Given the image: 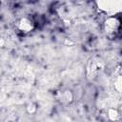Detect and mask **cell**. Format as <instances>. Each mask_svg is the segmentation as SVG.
<instances>
[{"label":"cell","mask_w":122,"mask_h":122,"mask_svg":"<svg viewBox=\"0 0 122 122\" xmlns=\"http://www.w3.org/2000/svg\"><path fill=\"white\" fill-rule=\"evenodd\" d=\"M99 10L107 13L108 16H115L122 11V2L118 1H104L97 3Z\"/></svg>","instance_id":"cell-1"},{"label":"cell","mask_w":122,"mask_h":122,"mask_svg":"<svg viewBox=\"0 0 122 122\" xmlns=\"http://www.w3.org/2000/svg\"><path fill=\"white\" fill-rule=\"evenodd\" d=\"M122 24L117 16H108L104 22V30L108 35H115L121 30Z\"/></svg>","instance_id":"cell-2"},{"label":"cell","mask_w":122,"mask_h":122,"mask_svg":"<svg viewBox=\"0 0 122 122\" xmlns=\"http://www.w3.org/2000/svg\"><path fill=\"white\" fill-rule=\"evenodd\" d=\"M17 27H18V29L21 31H23V32H29V31H30L33 29L34 23H33V21L30 18L24 17V18H21L19 20Z\"/></svg>","instance_id":"cell-3"},{"label":"cell","mask_w":122,"mask_h":122,"mask_svg":"<svg viewBox=\"0 0 122 122\" xmlns=\"http://www.w3.org/2000/svg\"><path fill=\"white\" fill-rule=\"evenodd\" d=\"M118 117H119V113H118V112L116 110H114V109L109 110V118L111 120L115 121V120L118 119Z\"/></svg>","instance_id":"cell-4"},{"label":"cell","mask_w":122,"mask_h":122,"mask_svg":"<svg viewBox=\"0 0 122 122\" xmlns=\"http://www.w3.org/2000/svg\"><path fill=\"white\" fill-rule=\"evenodd\" d=\"M114 88L119 92H122V75L118 76L114 81Z\"/></svg>","instance_id":"cell-5"}]
</instances>
